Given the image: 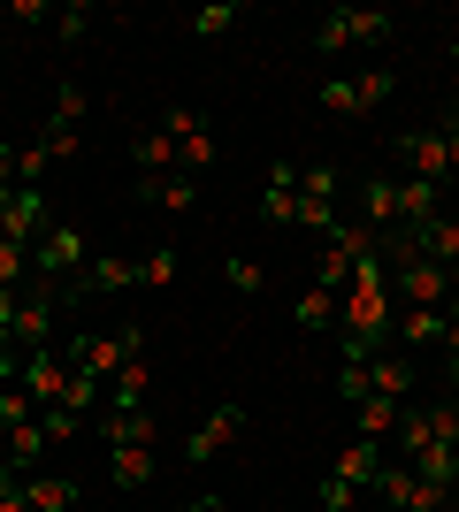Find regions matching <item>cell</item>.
I'll use <instances>...</instances> for the list:
<instances>
[{
	"label": "cell",
	"instance_id": "6da1fadb",
	"mask_svg": "<svg viewBox=\"0 0 459 512\" xmlns=\"http://www.w3.org/2000/svg\"><path fill=\"white\" fill-rule=\"evenodd\" d=\"M138 352H146V321H123V329H108V337H100V329H85V337L69 344V375L115 383V375H123V367L138 360Z\"/></svg>",
	"mask_w": 459,
	"mask_h": 512
},
{
	"label": "cell",
	"instance_id": "7a4b0ae2",
	"mask_svg": "<svg viewBox=\"0 0 459 512\" xmlns=\"http://www.w3.org/2000/svg\"><path fill=\"white\" fill-rule=\"evenodd\" d=\"M398 92V77L391 69H360V77H329L322 92H314V100H322V115L329 123H360V115H368V107H383Z\"/></svg>",
	"mask_w": 459,
	"mask_h": 512
},
{
	"label": "cell",
	"instance_id": "3957f363",
	"mask_svg": "<svg viewBox=\"0 0 459 512\" xmlns=\"http://www.w3.org/2000/svg\"><path fill=\"white\" fill-rule=\"evenodd\" d=\"M398 31V16L383 8H329L322 31H314V54H345V46H383Z\"/></svg>",
	"mask_w": 459,
	"mask_h": 512
},
{
	"label": "cell",
	"instance_id": "277c9868",
	"mask_svg": "<svg viewBox=\"0 0 459 512\" xmlns=\"http://www.w3.org/2000/svg\"><path fill=\"white\" fill-rule=\"evenodd\" d=\"M85 115H92V92L85 85H62V92H54V115H46V130H39V153H46V161H69V153L85 146Z\"/></svg>",
	"mask_w": 459,
	"mask_h": 512
},
{
	"label": "cell",
	"instance_id": "5b68a950",
	"mask_svg": "<svg viewBox=\"0 0 459 512\" xmlns=\"http://www.w3.org/2000/svg\"><path fill=\"white\" fill-rule=\"evenodd\" d=\"M161 138L176 146V169H192V176L215 169V130H207L199 107H169V115H161Z\"/></svg>",
	"mask_w": 459,
	"mask_h": 512
},
{
	"label": "cell",
	"instance_id": "8992f818",
	"mask_svg": "<svg viewBox=\"0 0 459 512\" xmlns=\"http://www.w3.org/2000/svg\"><path fill=\"white\" fill-rule=\"evenodd\" d=\"M337 222H345V207H337V169H329V161H306L299 169V230L329 237Z\"/></svg>",
	"mask_w": 459,
	"mask_h": 512
},
{
	"label": "cell",
	"instance_id": "52a82bcc",
	"mask_svg": "<svg viewBox=\"0 0 459 512\" xmlns=\"http://www.w3.org/2000/svg\"><path fill=\"white\" fill-rule=\"evenodd\" d=\"M398 153H406V176L437 184V192L459 176V146L444 138V130H406V138H398Z\"/></svg>",
	"mask_w": 459,
	"mask_h": 512
},
{
	"label": "cell",
	"instance_id": "ba28073f",
	"mask_svg": "<svg viewBox=\"0 0 459 512\" xmlns=\"http://www.w3.org/2000/svg\"><path fill=\"white\" fill-rule=\"evenodd\" d=\"M46 230H54V214H46V192H39V184H16V192L0 199V237H8V245H23V253H31Z\"/></svg>",
	"mask_w": 459,
	"mask_h": 512
},
{
	"label": "cell",
	"instance_id": "9c48e42d",
	"mask_svg": "<svg viewBox=\"0 0 459 512\" xmlns=\"http://www.w3.org/2000/svg\"><path fill=\"white\" fill-rule=\"evenodd\" d=\"M85 260H92V253H85V237L69 230V222H54V230L31 245V276H39V283H54V276H85Z\"/></svg>",
	"mask_w": 459,
	"mask_h": 512
},
{
	"label": "cell",
	"instance_id": "30bf717a",
	"mask_svg": "<svg viewBox=\"0 0 459 512\" xmlns=\"http://www.w3.org/2000/svg\"><path fill=\"white\" fill-rule=\"evenodd\" d=\"M383 459H391V444H368V436H352L345 451H337V459H329V482H337V490H375V474H383Z\"/></svg>",
	"mask_w": 459,
	"mask_h": 512
},
{
	"label": "cell",
	"instance_id": "8fae6325",
	"mask_svg": "<svg viewBox=\"0 0 459 512\" xmlns=\"http://www.w3.org/2000/svg\"><path fill=\"white\" fill-rule=\"evenodd\" d=\"M238 436H245V406H215L207 421L192 428V436H184V459H222Z\"/></svg>",
	"mask_w": 459,
	"mask_h": 512
},
{
	"label": "cell",
	"instance_id": "7c38bea8",
	"mask_svg": "<svg viewBox=\"0 0 459 512\" xmlns=\"http://www.w3.org/2000/svg\"><path fill=\"white\" fill-rule=\"evenodd\" d=\"M368 390H375V398H398V406H414V352L383 344V352L368 360Z\"/></svg>",
	"mask_w": 459,
	"mask_h": 512
},
{
	"label": "cell",
	"instance_id": "4fadbf2b",
	"mask_svg": "<svg viewBox=\"0 0 459 512\" xmlns=\"http://www.w3.org/2000/svg\"><path fill=\"white\" fill-rule=\"evenodd\" d=\"M138 199H146V207H169V214H192V207H199V176H192V169L138 176Z\"/></svg>",
	"mask_w": 459,
	"mask_h": 512
},
{
	"label": "cell",
	"instance_id": "5bb4252c",
	"mask_svg": "<svg viewBox=\"0 0 459 512\" xmlns=\"http://www.w3.org/2000/svg\"><path fill=\"white\" fill-rule=\"evenodd\" d=\"M261 222H268V230H291V222H299V169H291V161H276V169H268Z\"/></svg>",
	"mask_w": 459,
	"mask_h": 512
},
{
	"label": "cell",
	"instance_id": "9a60e30c",
	"mask_svg": "<svg viewBox=\"0 0 459 512\" xmlns=\"http://www.w3.org/2000/svg\"><path fill=\"white\" fill-rule=\"evenodd\" d=\"M391 344H398V352H429V344H444V306H398Z\"/></svg>",
	"mask_w": 459,
	"mask_h": 512
},
{
	"label": "cell",
	"instance_id": "2e32d148",
	"mask_svg": "<svg viewBox=\"0 0 459 512\" xmlns=\"http://www.w3.org/2000/svg\"><path fill=\"white\" fill-rule=\"evenodd\" d=\"M46 321H54V299H46V291H23V299H16V321H8V337H16L23 360H31V352H46Z\"/></svg>",
	"mask_w": 459,
	"mask_h": 512
},
{
	"label": "cell",
	"instance_id": "e0dca14e",
	"mask_svg": "<svg viewBox=\"0 0 459 512\" xmlns=\"http://www.w3.org/2000/svg\"><path fill=\"white\" fill-rule=\"evenodd\" d=\"M23 390H31L39 406H62V398H69V360H54V352H31V360H23Z\"/></svg>",
	"mask_w": 459,
	"mask_h": 512
},
{
	"label": "cell",
	"instance_id": "ac0fdd59",
	"mask_svg": "<svg viewBox=\"0 0 459 512\" xmlns=\"http://www.w3.org/2000/svg\"><path fill=\"white\" fill-rule=\"evenodd\" d=\"M92 428H100V444H153V436H161V421H153V413L146 406H138V413H108V406H100V413H92Z\"/></svg>",
	"mask_w": 459,
	"mask_h": 512
},
{
	"label": "cell",
	"instance_id": "d6986e66",
	"mask_svg": "<svg viewBox=\"0 0 459 512\" xmlns=\"http://www.w3.org/2000/svg\"><path fill=\"white\" fill-rule=\"evenodd\" d=\"M77 497H85V490H77L69 474H39V467L23 474V505H31V512H77Z\"/></svg>",
	"mask_w": 459,
	"mask_h": 512
},
{
	"label": "cell",
	"instance_id": "ffe728a7",
	"mask_svg": "<svg viewBox=\"0 0 459 512\" xmlns=\"http://www.w3.org/2000/svg\"><path fill=\"white\" fill-rule=\"evenodd\" d=\"M108 482H115L123 497H138V490L153 482V444H115V451H108Z\"/></svg>",
	"mask_w": 459,
	"mask_h": 512
},
{
	"label": "cell",
	"instance_id": "44dd1931",
	"mask_svg": "<svg viewBox=\"0 0 459 512\" xmlns=\"http://www.w3.org/2000/svg\"><path fill=\"white\" fill-rule=\"evenodd\" d=\"M437 214H444V192H437V184H421V176H398V222H406V230L437 222Z\"/></svg>",
	"mask_w": 459,
	"mask_h": 512
},
{
	"label": "cell",
	"instance_id": "7402d4cb",
	"mask_svg": "<svg viewBox=\"0 0 459 512\" xmlns=\"http://www.w3.org/2000/svg\"><path fill=\"white\" fill-rule=\"evenodd\" d=\"M360 222L368 230H398V176H368L360 184Z\"/></svg>",
	"mask_w": 459,
	"mask_h": 512
},
{
	"label": "cell",
	"instance_id": "603a6c76",
	"mask_svg": "<svg viewBox=\"0 0 459 512\" xmlns=\"http://www.w3.org/2000/svg\"><path fill=\"white\" fill-rule=\"evenodd\" d=\"M414 245H421V260H437V268H452V260H459V214L444 207L437 222H421V230H414Z\"/></svg>",
	"mask_w": 459,
	"mask_h": 512
},
{
	"label": "cell",
	"instance_id": "cb8c5ba5",
	"mask_svg": "<svg viewBox=\"0 0 459 512\" xmlns=\"http://www.w3.org/2000/svg\"><path fill=\"white\" fill-rule=\"evenodd\" d=\"M69 291H138V260H85V276L69 283Z\"/></svg>",
	"mask_w": 459,
	"mask_h": 512
},
{
	"label": "cell",
	"instance_id": "d4e9b609",
	"mask_svg": "<svg viewBox=\"0 0 459 512\" xmlns=\"http://www.w3.org/2000/svg\"><path fill=\"white\" fill-rule=\"evenodd\" d=\"M398 398H360V406H352V428H360V436H368V444H391L398 436Z\"/></svg>",
	"mask_w": 459,
	"mask_h": 512
},
{
	"label": "cell",
	"instance_id": "484cf974",
	"mask_svg": "<svg viewBox=\"0 0 459 512\" xmlns=\"http://www.w3.org/2000/svg\"><path fill=\"white\" fill-rule=\"evenodd\" d=\"M146 390H153V375H146V352H138V360L108 383V413H138V406H146Z\"/></svg>",
	"mask_w": 459,
	"mask_h": 512
},
{
	"label": "cell",
	"instance_id": "4316f807",
	"mask_svg": "<svg viewBox=\"0 0 459 512\" xmlns=\"http://www.w3.org/2000/svg\"><path fill=\"white\" fill-rule=\"evenodd\" d=\"M337 299H345V291H322V283H306L299 306H291V321H299V329H329V321H337Z\"/></svg>",
	"mask_w": 459,
	"mask_h": 512
},
{
	"label": "cell",
	"instance_id": "83f0119b",
	"mask_svg": "<svg viewBox=\"0 0 459 512\" xmlns=\"http://www.w3.org/2000/svg\"><path fill=\"white\" fill-rule=\"evenodd\" d=\"M0 444H8V451H0L8 467H16V474H31V467H39V451H46V436H39V421H23V428H8Z\"/></svg>",
	"mask_w": 459,
	"mask_h": 512
},
{
	"label": "cell",
	"instance_id": "f1b7e54d",
	"mask_svg": "<svg viewBox=\"0 0 459 512\" xmlns=\"http://www.w3.org/2000/svg\"><path fill=\"white\" fill-rule=\"evenodd\" d=\"M421 421H429V451H459V398L421 406Z\"/></svg>",
	"mask_w": 459,
	"mask_h": 512
},
{
	"label": "cell",
	"instance_id": "f546056e",
	"mask_svg": "<svg viewBox=\"0 0 459 512\" xmlns=\"http://www.w3.org/2000/svg\"><path fill=\"white\" fill-rule=\"evenodd\" d=\"M23 421H39V398H31L23 383H0V436H8V428H23Z\"/></svg>",
	"mask_w": 459,
	"mask_h": 512
},
{
	"label": "cell",
	"instance_id": "4dcf8cb0",
	"mask_svg": "<svg viewBox=\"0 0 459 512\" xmlns=\"http://www.w3.org/2000/svg\"><path fill=\"white\" fill-rule=\"evenodd\" d=\"M39 436H46V444H69V436H85V413H69V406H39Z\"/></svg>",
	"mask_w": 459,
	"mask_h": 512
},
{
	"label": "cell",
	"instance_id": "1f68e13d",
	"mask_svg": "<svg viewBox=\"0 0 459 512\" xmlns=\"http://www.w3.org/2000/svg\"><path fill=\"white\" fill-rule=\"evenodd\" d=\"M176 268H184V260H176L169 245H161V253H146V260H138V283H146V291H169V283H176Z\"/></svg>",
	"mask_w": 459,
	"mask_h": 512
},
{
	"label": "cell",
	"instance_id": "d6a6232c",
	"mask_svg": "<svg viewBox=\"0 0 459 512\" xmlns=\"http://www.w3.org/2000/svg\"><path fill=\"white\" fill-rule=\"evenodd\" d=\"M337 398H345V406L375 398V390H368V360H337Z\"/></svg>",
	"mask_w": 459,
	"mask_h": 512
},
{
	"label": "cell",
	"instance_id": "836d02e7",
	"mask_svg": "<svg viewBox=\"0 0 459 512\" xmlns=\"http://www.w3.org/2000/svg\"><path fill=\"white\" fill-rule=\"evenodd\" d=\"M23 276H31V253L0 237V291H23Z\"/></svg>",
	"mask_w": 459,
	"mask_h": 512
},
{
	"label": "cell",
	"instance_id": "e575fe53",
	"mask_svg": "<svg viewBox=\"0 0 459 512\" xmlns=\"http://www.w3.org/2000/svg\"><path fill=\"white\" fill-rule=\"evenodd\" d=\"M85 31H92V8H85V0H69L62 16H54V39H62V46H77Z\"/></svg>",
	"mask_w": 459,
	"mask_h": 512
},
{
	"label": "cell",
	"instance_id": "d590c367",
	"mask_svg": "<svg viewBox=\"0 0 459 512\" xmlns=\"http://www.w3.org/2000/svg\"><path fill=\"white\" fill-rule=\"evenodd\" d=\"M261 260H230V291H238V299H261Z\"/></svg>",
	"mask_w": 459,
	"mask_h": 512
},
{
	"label": "cell",
	"instance_id": "8d00e7d4",
	"mask_svg": "<svg viewBox=\"0 0 459 512\" xmlns=\"http://www.w3.org/2000/svg\"><path fill=\"white\" fill-rule=\"evenodd\" d=\"M230 23H238V8H222V0H215V8H199V16H192V31H199V39H222Z\"/></svg>",
	"mask_w": 459,
	"mask_h": 512
},
{
	"label": "cell",
	"instance_id": "74e56055",
	"mask_svg": "<svg viewBox=\"0 0 459 512\" xmlns=\"http://www.w3.org/2000/svg\"><path fill=\"white\" fill-rule=\"evenodd\" d=\"M444 352H459V299H444Z\"/></svg>",
	"mask_w": 459,
	"mask_h": 512
},
{
	"label": "cell",
	"instance_id": "f35d334b",
	"mask_svg": "<svg viewBox=\"0 0 459 512\" xmlns=\"http://www.w3.org/2000/svg\"><path fill=\"white\" fill-rule=\"evenodd\" d=\"M16 497H23V474H16V467H0V505H16Z\"/></svg>",
	"mask_w": 459,
	"mask_h": 512
},
{
	"label": "cell",
	"instance_id": "ab89813d",
	"mask_svg": "<svg viewBox=\"0 0 459 512\" xmlns=\"http://www.w3.org/2000/svg\"><path fill=\"white\" fill-rule=\"evenodd\" d=\"M437 130H444V138H452V146H459V92H452V100H444V123H437Z\"/></svg>",
	"mask_w": 459,
	"mask_h": 512
},
{
	"label": "cell",
	"instance_id": "60d3db41",
	"mask_svg": "<svg viewBox=\"0 0 459 512\" xmlns=\"http://www.w3.org/2000/svg\"><path fill=\"white\" fill-rule=\"evenodd\" d=\"M444 398H459V352H444Z\"/></svg>",
	"mask_w": 459,
	"mask_h": 512
},
{
	"label": "cell",
	"instance_id": "b9f144b4",
	"mask_svg": "<svg viewBox=\"0 0 459 512\" xmlns=\"http://www.w3.org/2000/svg\"><path fill=\"white\" fill-rule=\"evenodd\" d=\"M16 299H23V291H0V329H8V321H16Z\"/></svg>",
	"mask_w": 459,
	"mask_h": 512
},
{
	"label": "cell",
	"instance_id": "7bdbcfd3",
	"mask_svg": "<svg viewBox=\"0 0 459 512\" xmlns=\"http://www.w3.org/2000/svg\"><path fill=\"white\" fill-rule=\"evenodd\" d=\"M184 512H230V505H222V497H192Z\"/></svg>",
	"mask_w": 459,
	"mask_h": 512
},
{
	"label": "cell",
	"instance_id": "ee69618b",
	"mask_svg": "<svg viewBox=\"0 0 459 512\" xmlns=\"http://www.w3.org/2000/svg\"><path fill=\"white\" fill-rule=\"evenodd\" d=\"M452 299H459V260H452Z\"/></svg>",
	"mask_w": 459,
	"mask_h": 512
},
{
	"label": "cell",
	"instance_id": "f6af8a7d",
	"mask_svg": "<svg viewBox=\"0 0 459 512\" xmlns=\"http://www.w3.org/2000/svg\"><path fill=\"white\" fill-rule=\"evenodd\" d=\"M444 512H459V497H452V505H444Z\"/></svg>",
	"mask_w": 459,
	"mask_h": 512
},
{
	"label": "cell",
	"instance_id": "bcb514c9",
	"mask_svg": "<svg viewBox=\"0 0 459 512\" xmlns=\"http://www.w3.org/2000/svg\"><path fill=\"white\" fill-rule=\"evenodd\" d=\"M452 54H459V39H452Z\"/></svg>",
	"mask_w": 459,
	"mask_h": 512
}]
</instances>
